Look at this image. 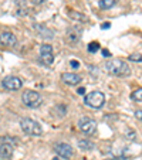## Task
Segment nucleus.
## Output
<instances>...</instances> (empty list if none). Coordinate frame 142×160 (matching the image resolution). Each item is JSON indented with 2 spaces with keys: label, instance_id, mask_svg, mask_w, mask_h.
Returning a JSON list of instances; mask_svg holds the SVG:
<instances>
[{
  "label": "nucleus",
  "instance_id": "24",
  "mask_svg": "<svg viewBox=\"0 0 142 160\" xmlns=\"http://www.w3.org/2000/svg\"><path fill=\"white\" fill-rule=\"evenodd\" d=\"M111 27V23H104L103 26H101V28H109Z\"/></svg>",
  "mask_w": 142,
  "mask_h": 160
},
{
  "label": "nucleus",
  "instance_id": "23",
  "mask_svg": "<svg viewBox=\"0 0 142 160\" xmlns=\"http://www.w3.org/2000/svg\"><path fill=\"white\" fill-rule=\"evenodd\" d=\"M31 2H33L34 4H41V3H44L45 0H31Z\"/></svg>",
  "mask_w": 142,
  "mask_h": 160
},
{
  "label": "nucleus",
  "instance_id": "11",
  "mask_svg": "<svg viewBox=\"0 0 142 160\" xmlns=\"http://www.w3.org/2000/svg\"><path fill=\"white\" fill-rule=\"evenodd\" d=\"M61 79H63V82L67 85H78L80 82H81V77L74 72H64L63 75H61Z\"/></svg>",
  "mask_w": 142,
  "mask_h": 160
},
{
  "label": "nucleus",
  "instance_id": "9",
  "mask_svg": "<svg viewBox=\"0 0 142 160\" xmlns=\"http://www.w3.org/2000/svg\"><path fill=\"white\" fill-rule=\"evenodd\" d=\"M54 152L58 154L60 157L63 159H71L74 154L73 148L68 145V143H64V142H58L54 145Z\"/></svg>",
  "mask_w": 142,
  "mask_h": 160
},
{
  "label": "nucleus",
  "instance_id": "17",
  "mask_svg": "<svg viewBox=\"0 0 142 160\" xmlns=\"http://www.w3.org/2000/svg\"><path fill=\"white\" fill-rule=\"evenodd\" d=\"M68 36H70V40H71V41H78L80 40V31L76 28L74 33H73V28H71V30L68 31Z\"/></svg>",
  "mask_w": 142,
  "mask_h": 160
},
{
  "label": "nucleus",
  "instance_id": "8",
  "mask_svg": "<svg viewBox=\"0 0 142 160\" xmlns=\"http://www.w3.org/2000/svg\"><path fill=\"white\" fill-rule=\"evenodd\" d=\"M4 89L7 91H18L21 87H23V81L21 78L16 75H9V77H4L3 78V82H2Z\"/></svg>",
  "mask_w": 142,
  "mask_h": 160
},
{
  "label": "nucleus",
  "instance_id": "25",
  "mask_svg": "<svg viewBox=\"0 0 142 160\" xmlns=\"http://www.w3.org/2000/svg\"><path fill=\"white\" fill-rule=\"evenodd\" d=\"M103 55H104V57H109V55H111V54H109V51H107V50H104V51H103Z\"/></svg>",
  "mask_w": 142,
  "mask_h": 160
},
{
  "label": "nucleus",
  "instance_id": "26",
  "mask_svg": "<svg viewBox=\"0 0 142 160\" xmlns=\"http://www.w3.org/2000/svg\"><path fill=\"white\" fill-rule=\"evenodd\" d=\"M105 160H112V159H105Z\"/></svg>",
  "mask_w": 142,
  "mask_h": 160
},
{
  "label": "nucleus",
  "instance_id": "5",
  "mask_svg": "<svg viewBox=\"0 0 142 160\" xmlns=\"http://www.w3.org/2000/svg\"><path fill=\"white\" fill-rule=\"evenodd\" d=\"M21 101H23V103H24L26 106H29V108H39V106L41 105L43 99L39 92H36V91H33V89H27L21 95Z\"/></svg>",
  "mask_w": 142,
  "mask_h": 160
},
{
  "label": "nucleus",
  "instance_id": "4",
  "mask_svg": "<svg viewBox=\"0 0 142 160\" xmlns=\"http://www.w3.org/2000/svg\"><path fill=\"white\" fill-rule=\"evenodd\" d=\"M16 143L17 142L14 139H12L10 136H3L2 138V142H0V157H2V160H7L12 157Z\"/></svg>",
  "mask_w": 142,
  "mask_h": 160
},
{
  "label": "nucleus",
  "instance_id": "18",
  "mask_svg": "<svg viewBox=\"0 0 142 160\" xmlns=\"http://www.w3.org/2000/svg\"><path fill=\"white\" fill-rule=\"evenodd\" d=\"M98 50H100V44H98L97 41H92L88 44V51L90 52H97Z\"/></svg>",
  "mask_w": 142,
  "mask_h": 160
},
{
  "label": "nucleus",
  "instance_id": "2",
  "mask_svg": "<svg viewBox=\"0 0 142 160\" xmlns=\"http://www.w3.org/2000/svg\"><path fill=\"white\" fill-rule=\"evenodd\" d=\"M20 128L21 130L29 136H40L43 133L41 125L39 122H36L34 119L30 118H21L20 119Z\"/></svg>",
  "mask_w": 142,
  "mask_h": 160
},
{
  "label": "nucleus",
  "instance_id": "6",
  "mask_svg": "<svg viewBox=\"0 0 142 160\" xmlns=\"http://www.w3.org/2000/svg\"><path fill=\"white\" fill-rule=\"evenodd\" d=\"M77 126H78V129L87 136H91L97 132V122L94 121V119L88 118V116H82V118L78 121Z\"/></svg>",
  "mask_w": 142,
  "mask_h": 160
},
{
  "label": "nucleus",
  "instance_id": "3",
  "mask_svg": "<svg viewBox=\"0 0 142 160\" xmlns=\"http://www.w3.org/2000/svg\"><path fill=\"white\" fill-rule=\"evenodd\" d=\"M84 103L88 108L100 109V108H103L104 103H105V95H104L101 91H92V92L85 95Z\"/></svg>",
  "mask_w": 142,
  "mask_h": 160
},
{
  "label": "nucleus",
  "instance_id": "16",
  "mask_svg": "<svg viewBox=\"0 0 142 160\" xmlns=\"http://www.w3.org/2000/svg\"><path fill=\"white\" fill-rule=\"evenodd\" d=\"M70 17L74 18V20H80V21H88V18L85 16H81L78 12H71L70 13Z\"/></svg>",
  "mask_w": 142,
  "mask_h": 160
},
{
  "label": "nucleus",
  "instance_id": "10",
  "mask_svg": "<svg viewBox=\"0 0 142 160\" xmlns=\"http://www.w3.org/2000/svg\"><path fill=\"white\" fill-rule=\"evenodd\" d=\"M0 41H2L3 45H6V47H14V45L17 44L16 36L13 33H10V31H3L2 37H0Z\"/></svg>",
  "mask_w": 142,
  "mask_h": 160
},
{
  "label": "nucleus",
  "instance_id": "19",
  "mask_svg": "<svg viewBox=\"0 0 142 160\" xmlns=\"http://www.w3.org/2000/svg\"><path fill=\"white\" fill-rule=\"evenodd\" d=\"M129 60H132V61H142V55L132 54V55H129Z\"/></svg>",
  "mask_w": 142,
  "mask_h": 160
},
{
  "label": "nucleus",
  "instance_id": "20",
  "mask_svg": "<svg viewBox=\"0 0 142 160\" xmlns=\"http://www.w3.org/2000/svg\"><path fill=\"white\" fill-rule=\"evenodd\" d=\"M135 118L138 119V121H142V111L139 109V111H135Z\"/></svg>",
  "mask_w": 142,
  "mask_h": 160
},
{
  "label": "nucleus",
  "instance_id": "12",
  "mask_svg": "<svg viewBox=\"0 0 142 160\" xmlns=\"http://www.w3.org/2000/svg\"><path fill=\"white\" fill-rule=\"evenodd\" d=\"M34 28H36V30L40 33V36L44 37V38H53V37H54V33H53L51 30H49V28L45 27V26L34 24Z\"/></svg>",
  "mask_w": 142,
  "mask_h": 160
},
{
  "label": "nucleus",
  "instance_id": "13",
  "mask_svg": "<svg viewBox=\"0 0 142 160\" xmlns=\"http://www.w3.org/2000/svg\"><path fill=\"white\" fill-rule=\"evenodd\" d=\"M115 3H117V0H98V6L103 10L111 9V7L115 6Z\"/></svg>",
  "mask_w": 142,
  "mask_h": 160
},
{
  "label": "nucleus",
  "instance_id": "7",
  "mask_svg": "<svg viewBox=\"0 0 142 160\" xmlns=\"http://www.w3.org/2000/svg\"><path fill=\"white\" fill-rule=\"evenodd\" d=\"M40 60L44 65H51L54 62V54H53V47L50 44L40 45Z\"/></svg>",
  "mask_w": 142,
  "mask_h": 160
},
{
  "label": "nucleus",
  "instance_id": "1",
  "mask_svg": "<svg viewBox=\"0 0 142 160\" xmlns=\"http://www.w3.org/2000/svg\"><path fill=\"white\" fill-rule=\"evenodd\" d=\"M105 68L111 75H115V77H128L131 74L129 65L125 61L117 60V58H112V60L107 61Z\"/></svg>",
  "mask_w": 142,
  "mask_h": 160
},
{
  "label": "nucleus",
  "instance_id": "21",
  "mask_svg": "<svg viewBox=\"0 0 142 160\" xmlns=\"http://www.w3.org/2000/svg\"><path fill=\"white\" fill-rule=\"evenodd\" d=\"M70 64H71V67H73V68H78V67H80L78 61H71V62H70Z\"/></svg>",
  "mask_w": 142,
  "mask_h": 160
},
{
  "label": "nucleus",
  "instance_id": "14",
  "mask_svg": "<svg viewBox=\"0 0 142 160\" xmlns=\"http://www.w3.org/2000/svg\"><path fill=\"white\" fill-rule=\"evenodd\" d=\"M78 148L82 149V150H92L94 143L88 139H81V140H78Z\"/></svg>",
  "mask_w": 142,
  "mask_h": 160
},
{
  "label": "nucleus",
  "instance_id": "22",
  "mask_svg": "<svg viewBox=\"0 0 142 160\" xmlns=\"http://www.w3.org/2000/svg\"><path fill=\"white\" fill-rule=\"evenodd\" d=\"M80 95H85V88H78V91H77Z\"/></svg>",
  "mask_w": 142,
  "mask_h": 160
},
{
  "label": "nucleus",
  "instance_id": "15",
  "mask_svg": "<svg viewBox=\"0 0 142 160\" xmlns=\"http://www.w3.org/2000/svg\"><path fill=\"white\" fill-rule=\"evenodd\" d=\"M131 99L135 102H142V88H138L131 94Z\"/></svg>",
  "mask_w": 142,
  "mask_h": 160
}]
</instances>
